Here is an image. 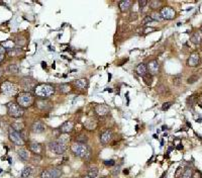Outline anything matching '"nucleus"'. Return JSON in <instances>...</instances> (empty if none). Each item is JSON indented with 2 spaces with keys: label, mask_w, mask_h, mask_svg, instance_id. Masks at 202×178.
<instances>
[{
  "label": "nucleus",
  "mask_w": 202,
  "mask_h": 178,
  "mask_svg": "<svg viewBox=\"0 0 202 178\" xmlns=\"http://www.w3.org/2000/svg\"><path fill=\"white\" fill-rule=\"evenodd\" d=\"M71 151L75 154V156L83 158L85 160H89L91 157V151H90L89 147L86 146L84 144H80V143H74L71 146Z\"/></svg>",
  "instance_id": "f257e3e1"
},
{
  "label": "nucleus",
  "mask_w": 202,
  "mask_h": 178,
  "mask_svg": "<svg viewBox=\"0 0 202 178\" xmlns=\"http://www.w3.org/2000/svg\"><path fill=\"white\" fill-rule=\"evenodd\" d=\"M34 93L38 97L48 98L55 93V87L51 84H40L34 88Z\"/></svg>",
  "instance_id": "f03ea898"
},
{
  "label": "nucleus",
  "mask_w": 202,
  "mask_h": 178,
  "mask_svg": "<svg viewBox=\"0 0 202 178\" xmlns=\"http://www.w3.org/2000/svg\"><path fill=\"white\" fill-rule=\"evenodd\" d=\"M17 104L20 105L22 108L30 107L34 103V96L30 92H21L17 95Z\"/></svg>",
  "instance_id": "7ed1b4c3"
},
{
  "label": "nucleus",
  "mask_w": 202,
  "mask_h": 178,
  "mask_svg": "<svg viewBox=\"0 0 202 178\" xmlns=\"http://www.w3.org/2000/svg\"><path fill=\"white\" fill-rule=\"evenodd\" d=\"M7 112H8V114L11 118H18L23 116L24 110H23V108H22L20 105L17 104V103L10 102L7 104Z\"/></svg>",
  "instance_id": "20e7f679"
},
{
  "label": "nucleus",
  "mask_w": 202,
  "mask_h": 178,
  "mask_svg": "<svg viewBox=\"0 0 202 178\" xmlns=\"http://www.w3.org/2000/svg\"><path fill=\"white\" fill-rule=\"evenodd\" d=\"M49 147H50V149H51L52 152L56 153V154H58V155H62L63 153L66 151L67 144H65V143H63L62 141L58 140V141L51 142V143L49 144Z\"/></svg>",
  "instance_id": "39448f33"
},
{
  "label": "nucleus",
  "mask_w": 202,
  "mask_h": 178,
  "mask_svg": "<svg viewBox=\"0 0 202 178\" xmlns=\"http://www.w3.org/2000/svg\"><path fill=\"white\" fill-rule=\"evenodd\" d=\"M1 91L6 95H14L17 93V87L15 84L6 81L1 85Z\"/></svg>",
  "instance_id": "423d86ee"
},
{
  "label": "nucleus",
  "mask_w": 202,
  "mask_h": 178,
  "mask_svg": "<svg viewBox=\"0 0 202 178\" xmlns=\"http://www.w3.org/2000/svg\"><path fill=\"white\" fill-rule=\"evenodd\" d=\"M9 140H10L11 142H13L14 144L16 145H23V138H22V136L20 135V133L19 132H16L15 130H13L12 128H11L10 130H9Z\"/></svg>",
  "instance_id": "0eeeda50"
},
{
  "label": "nucleus",
  "mask_w": 202,
  "mask_h": 178,
  "mask_svg": "<svg viewBox=\"0 0 202 178\" xmlns=\"http://www.w3.org/2000/svg\"><path fill=\"white\" fill-rule=\"evenodd\" d=\"M160 13H161L162 17L164 18V19H173L175 16V11L174 9L172 8V7H163V8L161 9V11H160Z\"/></svg>",
  "instance_id": "6e6552de"
},
{
  "label": "nucleus",
  "mask_w": 202,
  "mask_h": 178,
  "mask_svg": "<svg viewBox=\"0 0 202 178\" xmlns=\"http://www.w3.org/2000/svg\"><path fill=\"white\" fill-rule=\"evenodd\" d=\"M21 85L23 86L26 89H34L36 88V80L32 77H24L21 79Z\"/></svg>",
  "instance_id": "1a4fd4ad"
},
{
  "label": "nucleus",
  "mask_w": 202,
  "mask_h": 178,
  "mask_svg": "<svg viewBox=\"0 0 202 178\" xmlns=\"http://www.w3.org/2000/svg\"><path fill=\"white\" fill-rule=\"evenodd\" d=\"M32 132L36 134H42L45 132L46 130V126L45 124H44L43 122H40V120H36V122H34V124H32Z\"/></svg>",
  "instance_id": "9d476101"
},
{
  "label": "nucleus",
  "mask_w": 202,
  "mask_h": 178,
  "mask_svg": "<svg viewBox=\"0 0 202 178\" xmlns=\"http://www.w3.org/2000/svg\"><path fill=\"white\" fill-rule=\"evenodd\" d=\"M147 67H148V72H150L152 75H156V74L159 73L160 66L157 61H151V62L147 65Z\"/></svg>",
  "instance_id": "9b49d317"
},
{
  "label": "nucleus",
  "mask_w": 202,
  "mask_h": 178,
  "mask_svg": "<svg viewBox=\"0 0 202 178\" xmlns=\"http://www.w3.org/2000/svg\"><path fill=\"white\" fill-rule=\"evenodd\" d=\"M200 63V57L198 53H192L188 59V65L190 67H196Z\"/></svg>",
  "instance_id": "f8f14e48"
},
{
  "label": "nucleus",
  "mask_w": 202,
  "mask_h": 178,
  "mask_svg": "<svg viewBox=\"0 0 202 178\" xmlns=\"http://www.w3.org/2000/svg\"><path fill=\"white\" fill-rule=\"evenodd\" d=\"M111 140H112V133L109 130L104 131L101 134V136H100V141H101L102 144H108Z\"/></svg>",
  "instance_id": "ddd939ff"
},
{
  "label": "nucleus",
  "mask_w": 202,
  "mask_h": 178,
  "mask_svg": "<svg viewBox=\"0 0 202 178\" xmlns=\"http://www.w3.org/2000/svg\"><path fill=\"white\" fill-rule=\"evenodd\" d=\"M95 112L98 114V116H107V114H108L109 108H108V106L105 104H99L95 107Z\"/></svg>",
  "instance_id": "4468645a"
},
{
  "label": "nucleus",
  "mask_w": 202,
  "mask_h": 178,
  "mask_svg": "<svg viewBox=\"0 0 202 178\" xmlns=\"http://www.w3.org/2000/svg\"><path fill=\"white\" fill-rule=\"evenodd\" d=\"M74 84L79 89H84L88 86V80L85 79V78H79V79L75 80Z\"/></svg>",
  "instance_id": "2eb2a0df"
},
{
  "label": "nucleus",
  "mask_w": 202,
  "mask_h": 178,
  "mask_svg": "<svg viewBox=\"0 0 202 178\" xmlns=\"http://www.w3.org/2000/svg\"><path fill=\"white\" fill-rule=\"evenodd\" d=\"M30 149L34 153V154H40L42 153V146L40 144L36 143V142H30Z\"/></svg>",
  "instance_id": "dca6fc26"
},
{
  "label": "nucleus",
  "mask_w": 202,
  "mask_h": 178,
  "mask_svg": "<svg viewBox=\"0 0 202 178\" xmlns=\"http://www.w3.org/2000/svg\"><path fill=\"white\" fill-rule=\"evenodd\" d=\"M73 128H74V124H73L72 122H65L64 124H62V127H61V131L63 132V133H70L71 131L73 130Z\"/></svg>",
  "instance_id": "f3484780"
},
{
  "label": "nucleus",
  "mask_w": 202,
  "mask_h": 178,
  "mask_svg": "<svg viewBox=\"0 0 202 178\" xmlns=\"http://www.w3.org/2000/svg\"><path fill=\"white\" fill-rule=\"evenodd\" d=\"M136 73L138 74V75L140 76H146L148 73V67L146 64H144V63H142V64H140L138 67H136Z\"/></svg>",
  "instance_id": "a211bd4d"
},
{
  "label": "nucleus",
  "mask_w": 202,
  "mask_h": 178,
  "mask_svg": "<svg viewBox=\"0 0 202 178\" xmlns=\"http://www.w3.org/2000/svg\"><path fill=\"white\" fill-rule=\"evenodd\" d=\"M191 42L194 44H200L202 42V34L201 32H196L194 34H192L191 36Z\"/></svg>",
  "instance_id": "6ab92c4d"
},
{
  "label": "nucleus",
  "mask_w": 202,
  "mask_h": 178,
  "mask_svg": "<svg viewBox=\"0 0 202 178\" xmlns=\"http://www.w3.org/2000/svg\"><path fill=\"white\" fill-rule=\"evenodd\" d=\"M130 6H132V1H130V0H122L119 2V8L121 11L128 10Z\"/></svg>",
  "instance_id": "aec40b11"
},
{
  "label": "nucleus",
  "mask_w": 202,
  "mask_h": 178,
  "mask_svg": "<svg viewBox=\"0 0 202 178\" xmlns=\"http://www.w3.org/2000/svg\"><path fill=\"white\" fill-rule=\"evenodd\" d=\"M17 154H18L19 158L21 159V160H23V161H28V159H30V153H28V151L24 150V149L18 150Z\"/></svg>",
  "instance_id": "412c9836"
},
{
  "label": "nucleus",
  "mask_w": 202,
  "mask_h": 178,
  "mask_svg": "<svg viewBox=\"0 0 202 178\" xmlns=\"http://www.w3.org/2000/svg\"><path fill=\"white\" fill-rule=\"evenodd\" d=\"M32 168L30 166H26L21 171V178H28L32 175Z\"/></svg>",
  "instance_id": "4be33fe9"
},
{
  "label": "nucleus",
  "mask_w": 202,
  "mask_h": 178,
  "mask_svg": "<svg viewBox=\"0 0 202 178\" xmlns=\"http://www.w3.org/2000/svg\"><path fill=\"white\" fill-rule=\"evenodd\" d=\"M52 175V178H61V176L63 175V172L61 169H58V168H53V169L50 171Z\"/></svg>",
  "instance_id": "5701e85b"
},
{
  "label": "nucleus",
  "mask_w": 202,
  "mask_h": 178,
  "mask_svg": "<svg viewBox=\"0 0 202 178\" xmlns=\"http://www.w3.org/2000/svg\"><path fill=\"white\" fill-rule=\"evenodd\" d=\"M7 71L11 74H17V73H19L20 69H19V67L17 66L16 64H10L7 67Z\"/></svg>",
  "instance_id": "b1692460"
},
{
  "label": "nucleus",
  "mask_w": 202,
  "mask_h": 178,
  "mask_svg": "<svg viewBox=\"0 0 202 178\" xmlns=\"http://www.w3.org/2000/svg\"><path fill=\"white\" fill-rule=\"evenodd\" d=\"M23 128H24V124H23V122H13V124H12V129L15 130L16 132L22 131Z\"/></svg>",
  "instance_id": "393cba45"
},
{
  "label": "nucleus",
  "mask_w": 202,
  "mask_h": 178,
  "mask_svg": "<svg viewBox=\"0 0 202 178\" xmlns=\"http://www.w3.org/2000/svg\"><path fill=\"white\" fill-rule=\"evenodd\" d=\"M98 175V169L97 167H90L88 169V176L91 178H95Z\"/></svg>",
  "instance_id": "a878e982"
},
{
  "label": "nucleus",
  "mask_w": 202,
  "mask_h": 178,
  "mask_svg": "<svg viewBox=\"0 0 202 178\" xmlns=\"http://www.w3.org/2000/svg\"><path fill=\"white\" fill-rule=\"evenodd\" d=\"M87 142H88L87 136L80 135V136H78V137H76V143H80V144H84V145H85Z\"/></svg>",
  "instance_id": "bb28decb"
},
{
  "label": "nucleus",
  "mask_w": 202,
  "mask_h": 178,
  "mask_svg": "<svg viewBox=\"0 0 202 178\" xmlns=\"http://www.w3.org/2000/svg\"><path fill=\"white\" fill-rule=\"evenodd\" d=\"M192 175H193V171L191 168H186L182 174V178H192Z\"/></svg>",
  "instance_id": "cd10ccee"
},
{
  "label": "nucleus",
  "mask_w": 202,
  "mask_h": 178,
  "mask_svg": "<svg viewBox=\"0 0 202 178\" xmlns=\"http://www.w3.org/2000/svg\"><path fill=\"white\" fill-rule=\"evenodd\" d=\"M60 88V91L62 93H68L69 91H70V86L68 85V84H61V85L59 86Z\"/></svg>",
  "instance_id": "c85d7f7f"
},
{
  "label": "nucleus",
  "mask_w": 202,
  "mask_h": 178,
  "mask_svg": "<svg viewBox=\"0 0 202 178\" xmlns=\"http://www.w3.org/2000/svg\"><path fill=\"white\" fill-rule=\"evenodd\" d=\"M151 17L153 18V20H156V21H161V20L163 19V17H162L161 13H160V12H156V11L151 15Z\"/></svg>",
  "instance_id": "c756f323"
},
{
  "label": "nucleus",
  "mask_w": 202,
  "mask_h": 178,
  "mask_svg": "<svg viewBox=\"0 0 202 178\" xmlns=\"http://www.w3.org/2000/svg\"><path fill=\"white\" fill-rule=\"evenodd\" d=\"M160 4H161L160 1H151V2H150V6L153 9H157L158 7L160 6Z\"/></svg>",
  "instance_id": "7c9ffc66"
},
{
  "label": "nucleus",
  "mask_w": 202,
  "mask_h": 178,
  "mask_svg": "<svg viewBox=\"0 0 202 178\" xmlns=\"http://www.w3.org/2000/svg\"><path fill=\"white\" fill-rule=\"evenodd\" d=\"M103 163H104L105 166H108V167H111V166L115 165V161L113 160V159H110V160H105Z\"/></svg>",
  "instance_id": "2f4dec72"
},
{
  "label": "nucleus",
  "mask_w": 202,
  "mask_h": 178,
  "mask_svg": "<svg viewBox=\"0 0 202 178\" xmlns=\"http://www.w3.org/2000/svg\"><path fill=\"white\" fill-rule=\"evenodd\" d=\"M5 57V49L3 47H0V63L4 60Z\"/></svg>",
  "instance_id": "473e14b6"
},
{
  "label": "nucleus",
  "mask_w": 202,
  "mask_h": 178,
  "mask_svg": "<svg viewBox=\"0 0 202 178\" xmlns=\"http://www.w3.org/2000/svg\"><path fill=\"white\" fill-rule=\"evenodd\" d=\"M42 178H52V175H51V173H50L49 170H45V171H43V173H42Z\"/></svg>",
  "instance_id": "72a5a7b5"
},
{
  "label": "nucleus",
  "mask_w": 202,
  "mask_h": 178,
  "mask_svg": "<svg viewBox=\"0 0 202 178\" xmlns=\"http://www.w3.org/2000/svg\"><path fill=\"white\" fill-rule=\"evenodd\" d=\"M152 21H154V20H153V18L151 17V15H150V16H146L145 18H144V20H143V24H150V22H152Z\"/></svg>",
  "instance_id": "f704fd0d"
},
{
  "label": "nucleus",
  "mask_w": 202,
  "mask_h": 178,
  "mask_svg": "<svg viewBox=\"0 0 202 178\" xmlns=\"http://www.w3.org/2000/svg\"><path fill=\"white\" fill-rule=\"evenodd\" d=\"M172 105V103L171 102H165L164 104H163V106H162V110H168L169 108H170V106Z\"/></svg>",
  "instance_id": "c9c22d12"
},
{
  "label": "nucleus",
  "mask_w": 202,
  "mask_h": 178,
  "mask_svg": "<svg viewBox=\"0 0 202 178\" xmlns=\"http://www.w3.org/2000/svg\"><path fill=\"white\" fill-rule=\"evenodd\" d=\"M138 4H140V8H143V7H145L148 4V1L147 0H140V1H138Z\"/></svg>",
  "instance_id": "e433bc0d"
},
{
  "label": "nucleus",
  "mask_w": 202,
  "mask_h": 178,
  "mask_svg": "<svg viewBox=\"0 0 202 178\" xmlns=\"http://www.w3.org/2000/svg\"><path fill=\"white\" fill-rule=\"evenodd\" d=\"M180 81H181V76H180V75L175 76V77H174V83L176 84V85H179Z\"/></svg>",
  "instance_id": "4c0bfd02"
},
{
  "label": "nucleus",
  "mask_w": 202,
  "mask_h": 178,
  "mask_svg": "<svg viewBox=\"0 0 202 178\" xmlns=\"http://www.w3.org/2000/svg\"><path fill=\"white\" fill-rule=\"evenodd\" d=\"M119 170H120V166H117V167L115 168L114 170H113V172H112V175H113V176H116V175H118V173H119Z\"/></svg>",
  "instance_id": "58836bf2"
},
{
  "label": "nucleus",
  "mask_w": 202,
  "mask_h": 178,
  "mask_svg": "<svg viewBox=\"0 0 202 178\" xmlns=\"http://www.w3.org/2000/svg\"><path fill=\"white\" fill-rule=\"evenodd\" d=\"M197 79V78L196 77H191V78H189V79H188V83L189 84H192V83H194V81H195V80Z\"/></svg>",
  "instance_id": "ea45409f"
},
{
  "label": "nucleus",
  "mask_w": 202,
  "mask_h": 178,
  "mask_svg": "<svg viewBox=\"0 0 202 178\" xmlns=\"http://www.w3.org/2000/svg\"><path fill=\"white\" fill-rule=\"evenodd\" d=\"M153 30H155V28H148L147 30H145V32H146V34H147L148 32H153Z\"/></svg>",
  "instance_id": "a19ab883"
},
{
  "label": "nucleus",
  "mask_w": 202,
  "mask_h": 178,
  "mask_svg": "<svg viewBox=\"0 0 202 178\" xmlns=\"http://www.w3.org/2000/svg\"><path fill=\"white\" fill-rule=\"evenodd\" d=\"M123 173L125 174V175H128V169H124L123 170Z\"/></svg>",
  "instance_id": "79ce46f5"
},
{
  "label": "nucleus",
  "mask_w": 202,
  "mask_h": 178,
  "mask_svg": "<svg viewBox=\"0 0 202 178\" xmlns=\"http://www.w3.org/2000/svg\"><path fill=\"white\" fill-rule=\"evenodd\" d=\"M83 178H91V177H89V176H88V175H85V176H84V177Z\"/></svg>",
  "instance_id": "37998d69"
},
{
  "label": "nucleus",
  "mask_w": 202,
  "mask_h": 178,
  "mask_svg": "<svg viewBox=\"0 0 202 178\" xmlns=\"http://www.w3.org/2000/svg\"><path fill=\"white\" fill-rule=\"evenodd\" d=\"M1 75H2V71L0 70V77H1Z\"/></svg>",
  "instance_id": "c03bdc74"
},
{
  "label": "nucleus",
  "mask_w": 202,
  "mask_h": 178,
  "mask_svg": "<svg viewBox=\"0 0 202 178\" xmlns=\"http://www.w3.org/2000/svg\"><path fill=\"white\" fill-rule=\"evenodd\" d=\"M201 32H202V26H201Z\"/></svg>",
  "instance_id": "a18cd8bd"
},
{
  "label": "nucleus",
  "mask_w": 202,
  "mask_h": 178,
  "mask_svg": "<svg viewBox=\"0 0 202 178\" xmlns=\"http://www.w3.org/2000/svg\"><path fill=\"white\" fill-rule=\"evenodd\" d=\"M102 178H105V177H102Z\"/></svg>",
  "instance_id": "49530a36"
}]
</instances>
